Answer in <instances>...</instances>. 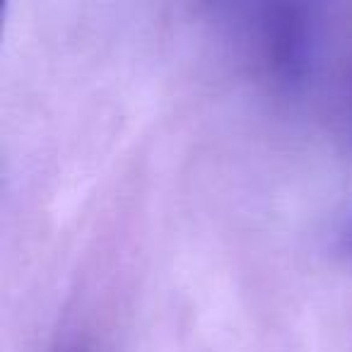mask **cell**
<instances>
[{"label": "cell", "instance_id": "obj_1", "mask_svg": "<svg viewBox=\"0 0 352 352\" xmlns=\"http://www.w3.org/2000/svg\"><path fill=\"white\" fill-rule=\"evenodd\" d=\"M54 352H99V350L94 347L92 340H87V338L68 336V338H63L58 345H56Z\"/></svg>", "mask_w": 352, "mask_h": 352}, {"label": "cell", "instance_id": "obj_2", "mask_svg": "<svg viewBox=\"0 0 352 352\" xmlns=\"http://www.w3.org/2000/svg\"><path fill=\"white\" fill-rule=\"evenodd\" d=\"M345 246L352 251V222H350V227H347V232H345Z\"/></svg>", "mask_w": 352, "mask_h": 352}]
</instances>
